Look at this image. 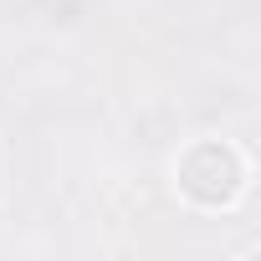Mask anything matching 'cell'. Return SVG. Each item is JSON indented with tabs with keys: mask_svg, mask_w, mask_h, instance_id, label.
Here are the masks:
<instances>
[{
	"mask_svg": "<svg viewBox=\"0 0 261 261\" xmlns=\"http://www.w3.org/2000/svg\"><path fill=\"white\" fill-rule=\"evenodd\" d=\"M174 195L200 215H230L251 190V154L230 139H190L174 164Z\"/></svg>",
	"mask_w": 261,
	"mask_h": 261,
	"instance_id": "obj_1",
	"label": "cell"
}]
</instances>
